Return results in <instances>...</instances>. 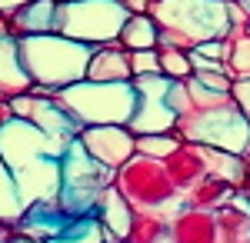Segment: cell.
<instances>
[{"label":"cell","mask_w":250,"mask_h":243,"mask_svg":"<svg viewBox=\"0 0 250 243\" xmlns=\"http://www.w3.org/2000/svg\"><path fill=\"white\" fill-rule=\"evenodd\" d=\"M130 87H134L137 97H167L173 80L164 74H140V77H130Z\"/></svg>","instance_id":"f1b7e54d"},{"label":"cell","mask_w":250,"mask_h":243,"mask_svg":"<svg viewBox=\"0 0 250 243\" xmlns=\"http://www.w3.org/2000/svg\"><path fill=\"white\" fill-rule=\"evenodd\" d=\"M124 20L127 10L117 0H74V3H60L57 34L87 47H100L117 40Z\"/></svg>","instance_id":"ba28073f"},{"label":"cell","mask_w":250,"mask_h":243,"mask_svg":"<svg viewBox=\"0 0 250 243\" xmlns=\"http://www.w3.org/2000/svg\"><path fill=\"white\" fill-rule=\"evenodd\" d=\"M244 157H247V167H250V147H247V153H244Z\"/></svg>","instance_id":"60d3db41"},{"label":"cell","mask_w":250,"mask_h":243,"mask_svg":"<svg viewBox=\"0 0 250 243\" xmlns=\"http://www.w3.org/2000/svg\"><path fill=\"white\" fill-rule=\"evenodd\" d=\"M10 110L17 120H27L30 127H37L40 133H47V137H57L63 143H70V140H77L80 127L74 123V117L60 107L54 94L47 97H37V94H20V97H10Z\"/></svg>","instance_id":"9c48e42d"},{"label":"cell","mask_w":250,"mask_h":243,"mask_svg":"<svg viewBox=\"0 0 250 243\" xmlns=\"http://www.w3.org/2000/svg\"><path fill=\"white\" fill-rule=\"evenodd\" d=\"M57 17H60V3H54V0H27L14 14H7V27H10L14 40L37 37V34H57Z\"/></svg>","instance_id":"8fae6325"},{"label":"cell","mask_w":250,"mask_h":243,"mask_svg":"<svg viewBox=\"0 0 250 243\" xmlns=\"http://www.w3.org/2000/svg\"><path fill=\"white\" fill-rule=\"evenodd\" d=\"M167 243H217V220H213V213L180 203L167 217Z\"/></svg>","instance_id":"7c38bea8"},{"label":"cell","mask_w":250,"mask_h":243,"mask_svg":"<svg viewBox=\"0 0 250 243\" xmlns=\"http://www.w3.org/2000/svg\"><path fill=\"white\" fill-rule=\"evenodd\" d=\"M54 100L74 117L77 127L127 123L137 107V94L130 83H97V80H80L63 90H54Z\"/></svg>","instance_id":"277c9868"},{"label":"cell","mask_w":250,"mask_h":243,"mask_svg":"<svg viewBox=\"0 0 250 243\" xmlns=\"http://www.w3.org/2000/svg\"><path fill=\"white\" fill-rule=\"evenodd\" d=\"M130 50L120 47V40L100 43L90 50L87 60V77L83 80H97V83H130Z\"/></svg>","instance_id":"4fadbf2b"},{"label":"cell","mask_w":250,"mask_h":243,"mask_svg":"<svg viewBox=\"0 0 250 243\" xmlns=\"http://www.w3.org/2000/svg\"><path fill=\"white\" fill-rule=\"evenodd\" d=\"M17 50L30 83L47 90H63L87 77V60L94 47L77 43L63 34H37V37L17 40Z\"/></svg>","instance_id":"7a4b0ae2"},{"label":"cell","mask_w":250,"mask_h":243,"mask_svg":"<svg viewBox=\"0 0 250 243\" xmlns=\"http://www.w3.org/2000/svg\"><path fill=\"white\" fill-rule=\"evenodd\" d=\"M114 183V170L97 163L77 140H70L60 157V193L57 200L70 217H90L100 193Z\"/></svg>","instance_id":"5b68a950"},{"label":"cell","mask_w":250,"mask_h":243,"mask_svg":"<svg viewBox=\"0 0 250 243\" xmlns=\"http://www.w3.org/2000/svg\"><path fill=\"white\" fill-rule=\"evenodd\" d=\"M193 77H197L204 87L217 90V94H230V87H233V77L227 74V70H197Z\"/></svg>","instance_id":"4dcf8cb0"},{"label":"cell","mask_w":250,"mask_h":243,"mask_svg":"<svg viewBox=\"0 0 250 243\" xmlns=\"http://www.w3.org/2000/svg\"><path fill=\"white\" fill-rule=\"evenodd\" d=\"M14 243H40V240H30V237H23V233L17 230V237H14Z\"/></svg>","instance_id":"f35d334b"},{"label":"cell","mask_w":250,"mask_h":243,"mask_svg":"<svg viewBox=\"0 0 250 243\" xmlns=\"http://www.w3.org/2000/svg\"><path fill=\"white\" fill-rule=\"evenodd\" d=\"M233 197H237V187H230L227 180H220V177H213V173L200 177V180L190 183L187 190H180V203L193 206V210H207V213L227 206Z\"/></svg>","instance_id":"ac0fdd59"},{"label":"cell","mask_w":250,"mask_h":243,"mask_svg":"<svg viewBox=\"0 0 250 243\" xmlns=\"http://www.w3.org/2000/svg\"><path fill=\"white\" fill-rule=\"evenodd\" d=\"M130 70L134 77L140 74H160V54L154 50H130Z\"/></svg>","instance_id":"f546056e"},{"label":"cell","mask_w":250,"mask_h":243,"mask_svg":"<svg viewBox=\"0 0 250 243\" xmlns=\"http://www.w3.org/2000/svg\"><path fill=\"white\" fill-rule=\"evenodd\" d=\"M167 217L160 210H134L124 243H167Z\"/></svg>","instance_id":"603a6c76"},{"label":"cell","mask_w":250,"mask_h":243,"mask_svg":"<svg viewBox=\"0 0 250 243\" xmlns=\"http://www.w3.org/2000/svg\"><path fill=\"white\" fill-rule=\"evenodd\" d=\"M230 97H233V103H237V110L250 120V77H247V80H233Z\"/></svg>","instance_id":"1f68e13d"},{"label":"cell","mask_w":250,"mask_h":243,"mask_svg":"<svg viewBox=\"0 0 250 243\" xmlns=\"http://www.w3.org/2000/svg\"><path fill=\"white\" fill-rule=\"evenodd\" d=\"M127 14H150V7H154V0H117Z\"/></svg>","instance_id":"836d02e7"},{"label":"cell","mask_w":250,"mask_h":243,"mask_svg":"<svg viewBox=\"0 0 250 243\" xmlns=\"http://www.w3.org/2000/svg\"><path fill=\"white\" fill-rule=\"evenodd\" d=\"M77 143L97 163H104L107 170L124 167L134 157V130L127 123H97V127H80Z\"/></svg>","instance_id":"30bf717a"},{"label":"cell","mask_w":250,"mask_h":243,"mask_svg":"<svg viewBox=\"0 0 250 243\" xmlns=\"http://www.w3.org/2000/svg\"><path fill=\"white\" fill-rule=\"evenodd\" d=\"M63 140L47 137L27 120H10L0 127V157L10 167L17 180L23 206L37 200H54L60 193V157H63Z\"/></svg>","instance_id":"6da1fadb"},{"label":"cell","mask_w":250,"mask_h":243,"mask_svg":"<svg viewBox=\"0 0 250 243\" xmlns=\"http://www.w3.org/2000/svg\"><path fill=\"white\" fill-rule=\"evenodd\" d=\"M227 17H230V27H250V10L237 0H227Z\"/></svg>","instance_id":"d6a6232c"},{"label":"cell","mask_w":250,"mask_h":243,"mask_svg":"<svg viewBox=\"0 0 250 243\" xmlns=\"http://www.w3.org/2000/svg\"><path fill=\"white\" fill-rule=\"evenodd\" d=\"M23 210H27V206L20 200L17 180H14L10 167H7L3 157H0V223H20Z\"/></svg>","instance_id":"d4e9b609"},{"label":"cell","mask_w":250,"mask_h":243,"mask_svg":"<svg viewBox=\"0 0 250 243\" xmlns=\"http://www.w3.org/2000/svg\"><path fill=\"white\" fill-rule=\"evenodd\" d=\"M0 37H10V27H7V14H0Z\"/></svg>","instance_id":"74e56055"},{"label":"cell","mask_w":250,"mask_h":243,"mask_svg":"<svg viewBox=\"0 0 250 243\" xmlns=\"http://www.w3.org/2000/svg\"><path fill=\"white\" fill-rule=\"evenodd\" d=\"M173 133L180 140H190L200 147H217L230 150V153H247L250 147V120L237 110V103H224L213 110H197L177 117Z\"/></svg>","instance_id":"52a82bcc"},{"label":"cell","mask_w":250,"mask_h":243,"mask_svg":"<svg viewBox=\"0 0 250 243\" xmlns=\"http://www.w3.org/2000/svg\"><path fill=\"white\" fill-rule=\"evenodd\" d=\"M47 243H104V226H100V220L94 213L90 217H74L57 237H50Z\"/></svg>","instance_id":"484cf974"},{"label":"cell","mask_w":250,"mask_h":243,"mask_svg":"<svg viewBox=\"0 0 250 243\" xmlns=\"http://www.w3.org/2000/svg\"><path fill=\"white\" fill-rule=\"evenodd\" d=\"M94 217L104 226V243H124L130 220H134V206L124 200V193L110 183V187L100 193V200L94 206Z\"/></svg>","instance_id":"9a60e30c"},{"label":"cell","mask_w":250,"mask_h":243,"mask_svg":"<svg viewBox=\"0 0 250 243\" xmlns=\"http://www.w3.org/2000/svg\"><path fill=\"white\" fill-rule=\"evenodd\" d=\"M180 143V137L177 133H134V153L140 157H154V160H164V157H170L173 150Z\"/></svg>","instance_id":"4316f807"},{"label":"cell","mask_w":250,"mask_h":243,"mask_svg":"<svg viewBox=\"0 0 250 243\" xmlns=\"http://www.w3.org/2000/svg\"><path fill=\"white\" fill-rule=\"evenodd\" d=\"M150 17L157 20L160 43L193 50L204 40H220L230 30L227 0H154Z\"/></svg>","instance_id":"3957f363"},{"label":"cell","mask_w":250,"mask_h":243,"mask_svg":"<svg viewBox=\"0 0 250 243\" xmlns=\"http://www.w3.org/2000/svg\"><path fill=\"white\" fill-rule=\"evenodd\" d=\"M70 220H74V217H70V213L60 206V200L54 197V200H37V203L27 206L23 217H20V223H17V230L23 237H30V240L47 243L50 237H57Z\"/></svg>","instance_id":"5bb4252c"},{"label":"cell","mask_w":250,"mask_h":243,"mask_svg":"<svg viewBox=\"0 0 250 243\" xmlns=\"http://www.w3.org/2000/svg\"><path fill=\"white\" fill-rule=\"evenodd\" d=\"M54 3H74V0H54Z\"/></svg>","instance_id":"b9f144b4"},{"label":"cell","mask_w":250,"mask_h":243,"mask_svg":"<svg viewBox=\"0 0 250 243\" xmlns=\"http://www.w3.org/2000/svg\"><path fill=\"white\" fill-rule=\"evenodd\" d=\"M30 90V77L23 74L20 50L14 37H0V97H20Z\"/></svg>","instance_id":"ffe728a7"},{"label":"cell","mask_w":250,"mask_h":243,"mask_svg":"<svg viewBox=\"0 0 250 243\" xmlns=\"http://www.w3.org/2000/svg\"><path fill=\"white\" fill-rule=\"evenodd\" d=\"M157 54H160V74H164V77H170V80H187V77H193L190 50H180V47H167V43H160Z\"/></svg>","instance_id":"83f0119b"},{"label":"cell","mask_w":250,"mask_h":243,"mask_svg":"<svg viewBox=\"0 0 250 243\" xmlns=\"http://www.w3.org/2000/svg\"><path fill=\"white\" fill-rule=\"evenodd\" d=\"M217 243H250V200L237 193L227 206L213 210Z\"/></svg>","instance_id":"d6986e66"},{"label":"cell","mask_w":250,"mask_h":243,"mask_svg":"<svg viewBox=\"0 0 250 243\" xmlns=\"http://www.w3.org/2000/svg\"><path fill=\"white\" fill-rule=\"evenodd\" d=\"M117 40H120V47H127V50H154V47H160L157 20L150 17V14H127Z\"/></svg>","instance_id":"7402d4cb"},{"label":"cell","mask_w":250,"mask_h":243,"mask_svg":"<svg viewBox=\"0 0 250 243\" xmlns=\"http://www.w3.org/2000/svg\"><path fill=\"white\" fill-rule=\"evenodd\" d=\"M227 43H230L227 74L233 80H247L250 77V27H230L227 30Z\"/></svg>","instance_id":"cb8c5ba5"},{"label":"cell","mask_w":250,"mask_h":243,"mask_svg":"<svg viewBox=\"0 0 250 243\" xmlns=\"http://www.w3.org/2000/svg\"><path fill=\"white\" fill-rule=\"evenodd\" d=\"M127 127L134 133H170L177 127V110L167 103V97H137Z\"/></svg>","instance_id":"e0dca14e"},{"label":"cell","mask_w":250,"mask_h":243,"mask_svg":"<svg viewBox=\"0 0 250 243\" xmlns=\"http://www.w3.org/2000/svg\"><path fill=\"white\" fill-rule=\"evenodd\" d=\"M164 170H167V177L177 183V190H187L190 183H197L200 177H207L204 147H200V143H190V140H180L170 157H164Z\"/></svg>","instance_id":"2e32d148"},{"label":"cell","mask_w":250,"mask_h":243,"mask_svg":"<svg viewBox=\"0 0 250 243\" xmlns=\"http://www.w3.org/2000/svg\"><path fill=\"white\" fill-rule=\"evenodd\" d=\"M204 157H207V173L220 177V180H227L230 187H237V193L247 187L250 167H247V157H244V153H230V150L204 147Z\"/></svg>","instance_id":"44dd1931"},{"label":"cell","mask_w":250,"mask_h":243,"mask_svg":"<svg viewBox=\"0 0 250 243\" xmlns=\"http://www.w3.org/2000/svg\"><path fill=\"white\" fill-rule=\"evenodd\" d=\"M10 120H14V110H10V100H7V97H0V127H3V123H10Z\"/></svg>","instance_id":"d590c367"},{"label":"cell","mask_w":250,"mask_h":243,"mask_svg":"<svg viewBox=\"0 0 250 243\" xmlns=\"http://www.w3.org/2000/svg\"><path fill=\"white\" fill-rule=\"evenodd\" d=\"M27 0H0V14H14L17 7H23Z\"/></svg>","instance_id":"8d00e7d4"},{"label":"cell","mask_w":250,"mask_h":243,"mask_svg":"<svg viewBox=\"0 0 250 243\" xmlns=\"http://www.w3.org/2000/svg\"><path fill=\"white\" fill-rule=\"evenodd\" d=\"M240 193H244V197H247V200H250V177H247V187L240 190Z\"/></svg>","instance_id":"ab89813d"},{"label":"cell","mask_w":250,"mask_h":243,"mask_svg":"<svg viewBox=\"0 0 250 243\" xmlns=\"http://www.w3.org/2000/svg\"><path fill=\"white\" fill-rule=\"evenodd\" d=\"M114 187L124 193V200L134 206V210L173 213L180 206V190L167 177L164 160H154V157L134 153L124 167L114 170Z\"/></svg>","instance_id":"8992f818"},{"label":"cell","mask_w":250,"mask_h":243,"mask_svg":"<svg viewBox=\"0 0 250 243\" xmlns=\"http://www.w3.org/2000/svg\"><path fill=\"white\" fill-rule=\"evenodd\" d=\"M17 237V223H0V243H14Z\"/></svg>","instance_id":"e575fe53"}]
</instances>
